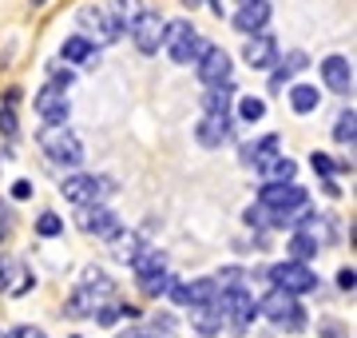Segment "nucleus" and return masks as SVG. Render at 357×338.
Returning <instances> with one entry per match:
<instances>
[{
  "label": "nucleus",
  "instance_id": "1",
  "mask_svg": "<svg viewBox=\"0 0 357 338\" xmlns=\"http://www.w3.org/2000/svg\"><path fill=\"white\" fill-rule=\"evenodd\" d=\"M36 143H40V152L52 163H60V168H79L84 163V143H79V135L68 124H44Z\"/></svg>",
  "mask_w": 357,
  "mask_h": 338
},
{
  "label": "nucleus",
  "instance_id": "2",
  "mask_svg": "<svg viewBox=\"0 0 357 338\" xmlns=\"http://www.w3.org/2000/svg\"><path fill=\"white\" fill-rule=\"evenodd\" d=\"M163 44H167V56L175 60V64H199L206 56V48H211V40L199 36L195 32V24H187V20H167L163 28Z\"/></svg>",
  "mask_w": 357,
  "mask_h": 338
},
{
  "label": "nucleus",
  "instance_id": "3",
  "mask_svg": "<svg viewBox=\"0 0 357 338\" xmlns=\"http://www.w3.org/2000/svg\"><path fill=\"white\" fill-rule=\"evenodd\" d=\"M115 183L107 179V175H84V171H76V175H68L64 183H60V196L68 199V203H76V207H96V203H103V196H112Z\"/></svg>",
  "mask_w": 357,
  "mask_h": 338
},
{
  "label": "nucleus",
  "instance_id": "4",
  "mask_svg": "<svg viewBox=\"0 0 357 338\" xmlns=\"http://www.w3.org/2000/svg\"><path fill=\"white\" fill-rule=\"evenodd\" d=\"M258 314H266L274 326H282V330H290V335H298V330H306V311L298 307V299L294 295H286V291H270L266 299L258 302Z\"/></svg>",
  "mask_w": 357,
  "mask_h": 338
},
{
  "label": "nucleus",
  "instance_id": "5",
  "mask_svg": "<svg viewBox=\"0 0 357 338\" xmlns=\"http://www.w3.org/2000/svg\"><path fill=\"white\" fill-rule=\"evenodd\" d=\"M215 307H218V314H222V323H230L234 330H246V326L258 318V302L250 299V291H246V286H230V291H218Z\"/></svg>",
  "mask_w": 357,
  "mask_h": 338
},
{
  "label": "nucleus",
  "instance_id": "6",
  "mask_svg": "<svg viewBox=\"0 0 357 338\" xmlns=\"http://www.w3.org/2000/svg\"><path fill=\"white\" fill-rule=\"evenodd\" d=\"M266 279L274 283V291H286V295H310V291H318V274L310 271L306 263H274L266 271Z\"/></svg>",
  "mask_w": 357,
  "mask_h": 338
},
{
  "label": "nucleus",
  "instance_id": "7",
  "mask_svg": "<svg viewBox=\"0 0 357 338\" xmlns=\"http://www.w3.org/2000/svg\"><path fill=\"white\" fill-rule=\"evenodd\" d=\"M306 203V187H298V183H262L258 187V207H266L270 215H290V211H302Z\"/></svg>",
  "mask_w": 357,
  "mask_h": 338
},
{
  "label": "nucleus",
  "instance_id": "8",
  "mask_svg": "<svg viewBox=\"0 0 357 338\" xmlns=\"http://www.w3.org/2000/svg\"><path fill=\"white\" fill-rule=\"evenodd\" d=\"M76 20L84 24V32H79V36H88L96 48H100V44H115V40L123 36V32H119V24H115L112 16H107V8H100V4H84V8L76 13Z\"/></svg>",
  "mask_w": 357,
  "mask_h": 338
},
{
  "label": "nucleus",
  "instance_id": "9",
  "mask_svg": "<svg viewBox=\"0 0 357 338\" xmlns=\"http://www.w3.org/2000/svg\"><path fill=\"white\" fill-rule=\"evenodd\" d=\"M163 28H167L163 16L151 13V8H143L139 20L128 28V32H131V44H135L143 56H155V52H159V44H163Z\"/></svg>",
  "mask_w": 357,
  "mask_h": 338
},
{
  "label": "nucleus",
  "instance_id": "10",
  "mask_svg": "<svg viewBox=\"0 0 357 338\" xmlns=\"http://www.w3.org/2000/svg\"><path fill=\"white\" fill-rule=\"evenodd\" d=\"M79 227H84L88 235H96V239H103V243H115V239L123 235V219H119L112 207H103V203H96V207H84V215H79Z\"/></svg>",
  "mask_w": 357,
  "mask_h": 338
},
{
  "label": "nucleus",
  "instance_id": "11",
  "mask_svg": "<svg viewBox=\"0 0 357 338\" xmlns=\"http://www.w3.org/2000/svg\"><path fill=\"white\" fill-rule=\"evenodd\" d=\"M32 108L40 112V119L44 124H68V91L52 88V84H44V88L36 91V100H32Z\"/></svg>",
  "mask_w": 357,
  "mask_h": 338
},
{
  "label": "nucleus",
  "instance_id": "12",
  "mask_svg": "<svg viewBox=\"0 0 357 338\" xmlns=\"http://www.w3.org/2000/svg\"><path fill=\"white\" fill-rule=\"evenodd\" d=\"M195 72H199V84L203 88H215V84H227L230 80V56L222 52V48H206V56L195 64Z\"/></svg>",
  "mask_w": 357,
  "mask_h": 338
},
{
  "label": "nucleus",
  "instance_id": "13",
  "mask_svg": "<svg viewBox=\"0 0 357 338\" xmlns=\"http://www.w3.org/2000/svg\"><path fill=\"white\" fill-rule=\"evenodd\" d=\"M270 24V0H246L238 4V13H234V28L246 32V36H258V32H266Z\"/></svg>",
  "mask_w": 357,
  "mask_h": 338
},
{
  "label": "nucleus",
  "instance_id": "14",
  "mask_svg": "<svg viewBox=\"0 0 357 338\" xmlns=\"http://www.w3.org/2000/svg\"><path fill=\"white\" fill-rule=\"evenodd\" d=\"M234 135V116H203L199 119V128H195V140L203 143V147H222V143Z\"/></svg>",
  "mask_w": 357,
  "mask_h": 338
},
{
  "label": "nucleus",
  "instance_id": "15",
  "mask_svg": "<svg viewBox=\"0 0 357 338\" xmlns=\"http://www.w3.org/2000/svg\"><path fill=\"white\" fill-rule=\"evenodd\" d=\"M246 64L255 68V72H270V68L278 64V44H274V36H266V32H258V36L246 40Z\"/></svg>",
  "mask_w": 357,
  "mask_h": 338
},
{
  "label": "nucleus",
  "instance_id": "16",
  "mask_svg": "<svg viewBox=\"0 0 357 338\" xmlns=\"http://www.w3.org/2000/svg\"><path fill=\"white\" fill-rule=\"evenodd\" d=\"M278 147H282L278 135H262V140H250V143H243V147H238V163H243V168H266L270 159H278V156H282Z\"/></svg>",
  "mask_w": 357,
  "mask_h": 338
},
{
  "label": "nucleus",
  "instance_id": "17",
  "mask_svg": "<svg viewBox=\"0 0 357 338\" xmlns=\"http://www.w3.org/2000/svg\"><path fill=\"white\" fill-rule=\"evenodd\" d=\"M321 76H326V88L349 96L354 91V68H349V56H326L321 60Z\"/></svg>",
  "mask_w": 357,
  "mask_h": 338
},
{
  "label": "nucleus",
  "instance_id": "18",
  "mask_svg": "<svg viewBox=\"0 0 357 338\" xmlns=\"http://www.w3.org/2000/svg\"><path fill=\"white\" fill-rule=\"evenodd\" d=\"M310 68V56L306 52H286V56H278V64L270 68V88H286L298 72H306Z\"/></svg>",
  "mask_w": 357,
  "mask_h": 338
},
{
  "label": "nucleus",
  "instance_id": "19",
  "mask_svg": "<svg viewBox=\"0 0 357 338\" xmlns=\"http://www.w3.org/2000/svg\"><path fill=\"white\" fill-rule=\"evenodd\" d=\"M131 271H135V279L139 283H147V279H155V274L167 271V255L159 247H143L135 259H131Z\"/></svg>",
  "mask_w": 357,
  "mask_h": 338
},
{
  "label": "nucleus",
  "instance_id": "20",
  "mask_svg": "<svg viewBox=\"0 0 357 338\" xmlns=\"http://www.w3.org/2000/svg\"><path fill=\"white\" fill-rule=\"evenodd\" d=\"M183 295H187V307H191V311H203V307H215V299H218V286H215V279L206 274V279L183 283Z\"/></svg>",
  "mask_w": 357,
  "mask_h": 338
},
{
  "label": "nucleus",
  "instance_id": "21",
  "mask_svg": "<svg viewBox=\"0 0 357 338\" xmlns=\"http://www.w3.org/2000/svg\"><path fill=\"white\" fill-rule=\"evenodd\" d=\"M230 104H234V80L206 88V96H203V112L206 116H230Z\"/></svg>",
  "mask_w": 357,
  "mask_h": 338
},
{
  "label": "nucleus",
  "instance_id": "22",
  "mask_svg": "<svg viewBox=\"0 0 357 338\" xmlns=\"http://www.w3.org/2000/svg\"><path fill=\"white\" fill-rule=\"evenodd\" d=\"M96 52H100V48H96L88 36H68L64 44H60V56H64V64H88Z\"/></svg>",
  "mask_w": 357,
  "mask_h": 338
},
{
  "label": "nucleus",
  "instance_id": "23",
  "mask_svg": "<svg viewBox=\"0 0 357 338\" xmlns=\"http://www.w3.org/2000/svg\"><path fill=\"white\" fill-rule=\"evenodd\" d=\"M100 307H103V302L96 299L91 291H84V286H76V291H72V299L64 302V314H68V318H88V314H96Z\"/></svg>",
  "mask_w": 357,
  "mask_h": 338
},
{
  "label": "nucleus",
  "instance_id": "24",
  "mask_svg": "<svg viewBox=\"0 0 357 338\" xmlns=\"http://www.w3.org/2000/svg\"><path fill=\"white\" fill-rule=\"evenodd\" d=\"M318 104H321V91L314 88V84H294V88H290V108L298 112V116L318 112Z\"/></svg>",
  "mask_w": 357,
  "mask_h": 338
},
{
  "label": "nucleus",
  "instance_id": "25",
  "mask_svg": "<svg viewBox=\"0 0 357 338\" xmlns=\"http://www.w3.org/2000/svg\"><path fill=\"white\" fill-rule=\"evenodd\" d=\"M294 171H298V163L290 156H278L266 168H258V175H262V183H294Z\"/></svg>",
  "mask_w": 357,
  "mask_h": 338
},
{
  "label": "nucleus",
  "instance_id": "26",
  "mask_svg": "<svg viewBox=\"0 0 357 338\" xmlns=\"http://www.w3.org/2000/svg\"><path fill=\"white\" fill-rule=\"evenodd\" d=\"M16 100H20L16 88L4 91V104H0V135L4 140H16V131H20V124H16Z\"/></svg>",
  "mask_w": 357,
  "mask_h": 338
},
{
  "label": "nucleus",
  "instance_id": "27",
  "mask_svg": "<svg viewBox=\"0 0 357 338\" xmlns=\"http://www.w3.org/2000/svg\"><path fill=\"white\" fill-rule=\"evenodd\" d=\"M286 251H290V263H310L314 255H318V239L306 231H294L290 243H286Z\"/></svg>",
  "mask_w": 357,
  "mask_h": 338
},
{
  "label": "nucleus",
  "instance_id": "28",
  "mask_svg": "<svg viewBox=\"0 0 357 338\" xmlns=\"http://www.w3.org/2000/svg\"><path fill=\"white\" fill-rule=\"evenodd\" d=\"M139 13H143L139 0H112V8H107V16L119 24V32H128V28L139 20Z\"/></svg>",
  "mask_w": 357,
  "mask_h": 338
},
{
  "label": "nucleus",
  "instance_id": "29",
  "mask_svg": "<svg viewBox=\"0 0 357 338\" xmlns=\"http://www.w3.org/2000/svg\"><path fill=\"white\" fill-rule=\"evenodd\" d=\"M79 286H84V291H91L100 302L115 291V283L107 279V271H100V267H88V271H84V283H79Z\"/></svg>",
  "mask_w": 357,
  "mask_h": 338
},
{
  "label": "nucleus",
  "instance_id": "30",
  "mask_svg": "<svg viewBox=\"0 0 357 338\" xmlns=\"http://www.w3.org/2000/svg\"><path fill=\"white\" fill-rule=\"evenodd\" d=\"M222 314H218V307H203V311H195V330L203 338H215L218 330H222Z\"/></svg>",
  "mask_w": 357,
  "mask_h": 338
},
{
  "label": "nucleus",
  "instance_id": "31",
  "mask_svg": "<svg viewBox=\"0 0 357 338\" xmlns=\"http://www.w3.org/2000/svg\"><path fill=\"white\" fill-rule=\"evenodd\" d=\"M147 335L151 338H178V323H175V314H167V311H159L155 318H147Z\"/></svg>",
  "mask_w": 357,
  "mask_h": 338
},
{
  "label": "nucleus",
  "instance_id": "32",
  "mask_svg": "<svg viewBox=\"0 0 357 338\" xmlns=\"http://www.w3.org/2000/svg\"><path fill=\"white\" fill-rule=\"evenodd\" d=\"M333 140L342 143V147H354V140H357V116H354V108L337 116V124H333Z\"/></svg>",
  "mask_w": 357,
  "mask_h": 338
},
{
  "label": "nucleus",
  "instance_id": "33",
  "mask_svg": "<svg viewBox=\"0 0 357 338\" xmlns=\"http://www.w3.org/2000/svg\"><path fill=\"white\" fill-rule=\"evenodd\" d=\"M36 235L40 239H56V235H64V219L56 215V211H44L36 219Z\"/></svg>",
  "mask_w": 357,
  "mask_h": 338
},
{
  "label": "nucleus",
  "instance_id": "34",
  "mask_svg": "<svg viewBox=\"0 0 357 338\" xmlns=\"http://www.w3.org/2000/svg\"><path fill=\"white\" fill-rule=\"evenodd\" d=\"M266 116V104L258 100V96H243L238 100V119H246V124H255V119Z\"/></svg>",
  "mask_w": 357,
  "mask_h": 338
},
{
  "label": "nucleus",
  "instance_id": "35",
  "mask_svg": "<svg viewBox=\"0 0 357 338\" xmlns=\"http://www.w3.org/2000/svg\"><path fill=\"white\" fill-rule=\"evenodd\" d=\"M139 251H143L139 235H119V239H115V255H119L123 263H131L135 255H139Z\"/></svg>",
  "mask_w": 357,
  "mask_h": 338
},
{
  "label": "nucleus",
  "instance_id": "36",
  "mask_svg": "<svg viewBox=\"0 0 357 338\" xmlns=\"http://www.w3.org/2000/svg\"><path fill=\"white\" fill-rule=\"evenodd\" d=\"M171 283H175V274L163 271V274H155V279H147V283H139V286H143V295L159 299V295H167V291H171Z\"/></svg>",
  "mask_w": 357,
  "mask_h": 338
},
{
  "label": "nucleus",
  "instance_id": "37",
  "mask_svg": "<svg viewBox=\"0 0 357 338\" xmlns=\"http://www.w3.org/2000/svg\"><path fill=\"white\" fill-rule=\"evenodd\" d=\"M243 219H246V227H262V231L274 227V215H270L266 207H258V203H250V207L243 211Z\"/></svg>",
  "mask_w": 357,
  "mask_h": 338
},
{
  "label": "nucleus",
  "instance_id": "38",
  "mask_svg": "<svg viewBox=\"0 0 357 338\" xmlns=\"http://www.w3.org/2000/svg\"><path fill=\"white\" fill-rule=\"evenodd\" d=\"M20 271V263L8 259V255H0V291H13V274Z\"/></svg>",
  "mask_w": 357,
  "mask_h": 338
},
{
  "label": "nucleus",
  "instance_id": "39",
  "mask_svg": "<svg viewBox=\"0 0 357 338\" xmlns=\"http://www.w3.org/2000/svg\"><path fill=\"white\" fill-rule=\"evenodd\" d=\"M72 80H76V72H72V68L56 64V68H52V80H48V84H52V88H60V91H68V88H72Z\"/></svg>",
  "mask_w": 357,
  "mask_h": 338
},
{
  "label": "nucleus",
  "instance_id": "40",
  "mask_svg": "<svg viewBox=\"0 0 357 338\" xmlns=\"http://www.w3.org/2000/svg\"><path fill=\"white\" fill-rule=\"evenodd\" d=\"M310 168H314V171H321V183H326V179H333V159L326 156V152H314V156H310Z\"/></svg>",
  "mask_w": 357,
  "mask_h": 338
},
{
  "label": "nucleus",
  "instance_id": "41",
  "mask_svg": "<svg viewBox=\"0 0 357 338\" xmlns=\"http://www.w3.org/2000/svg\"><path fill=\"white\" fill-rule=\"evenodd\" d=\"M115 318H123V302H115V307H100V311H96V323H100V326H112Z\"/></svg>",
  "mask_w": 357,
  "mask_h": 338
},
{
  "label": "nucleus",
  "instance_id": "42",
  "mask_svg": "<svg viewBox=\"0 0 357 338\" xmlns=\"http://www.w3.org/2000/svg\"><path fill=\"white\" fill-rule=\"evenodd\" d=\"M8 231H13V207H8V203L0 199V243L8 239Z\"/></svg>",
  "mask_w": 357,
  "mask_h": 338
},
{
  "label": "nucleus",
  "instance_id": "43",
  "mask_svg": "<svg viewBox=\"0 0 357 338\" xmlns=\"http://www.w3.org/2000/svg\"><path fill=\"white\" fill-rule=\"evenodd\" d=\"M4 338H48V335H44L40 326H28V323H24V326H13Z\"/></svg>",
  "mask_w": 357,
  "mask_h": 338
},
{
  "label": "nucleus",
  "instance_id": "44",
  "mask_svg": "<svg viewBox=\"0 0 357 338\" xmlns=\"http://www.w3.org/2000/svg\"><path fill=\"white\" fill-rule=\"evenodd\" d=\"M318 330H321V338H349V330H345L342 323H333V318H330V323H321Z\"/></svg>",
  "mask_w": 357,
  "mask_h": 338
},
{
  "label": "nucleus",
  "instance_id": "45",
  "mask_svg": "<svg viewBox=\"0 0 357 338\" xmlns=\"http://www.w3.org/2000/svg\"><path fill=\"white\" fill-rule=\"evenodd\" d=\"M354 283H357L354 267H342V271H337V286H342V291H354Z\"/></svg>",
  "mask_w": 357,
  "mask_h": 338
},
{
  "label": "nucleus",
  "instance_id": "46",
  "mask_svg": "<svg viewBox=\"0 0 357 338\" xmlns=\"http://www.w3.org/2000/svg\"><path fill=\"white\" fill-rule=\"evenodd\" d=\"M13 199H32V183H28V179H16V183H13Z\"/></svg>",
  "mask_w": 357,
  "mask_h": 338
},
{
  "label": "nucleus",
  "instance_id": "47",
  "mask_svg": "<svg viewBox=\"0 0 357 338\" xmlns=\"http://www.w3.org/2000/svg\"><path fill=\"white\" fill-rule=\"evenodd\" d=\"M119 338H151V335H147V326H143V323H135V326H128Z\"/></svg>",
  "mask_w": 357,
  "mask_h": 338
},
{
  "label": "nucleus",
  "instance_id": "48",
  "mask_svg": "<svg viewBox=\"0 0 357 338\" xmlns=\"http://www.w3.org/2000/svg\"><path fill=\"white\" fill-rule=\"evenodd\" d=\"M183 4H187V8H199V4H203V0H183Z\"/></svg>",
  "mask_w": 357,
  "mask_h": 338
},
{
  "label": "nucleus",
  "instance_id": "49",
  "mask_svg": "<svg viewBox=\"0 0 357 338\" xmlns=\"http://www.w3.org/2000/svg\"><path fill=\"white\" fill-rule=\"evenodd\" d=\"M32 4H44V0H32Z\"/></svg>",
  "mask_w": 357,
  "mask_h": 338
}]
</instances>
